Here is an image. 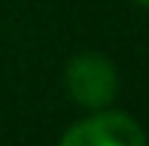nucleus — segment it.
Listing matches in <instances>:
<instances>
[{"instance_id": "nucleus-1", "label": "nucleus", "mask_w": 149, "mask_h": 146, "mask_svg": "<svg viewBox=\"0 0 149 146\" xmlns=\"http://www.w3.org/2000/svg\"><path fill=\"white\" fill-rule=\"evenodd\" d=\"M64 82L73 101L91 110L113 104V97L119 95V73L110 58L97 55V52H82V55L70 58Z\"/></svg>"}, {"instance_id": "nucleus-2", "label": "nucleus", "mask_w": 149, "mask_h": 146, "mask_svg": "<svg viewBox=\"0 0 149 146\" xmlns=\"http://www.w3.org/2000/svg\"><path fill=\"white\" fill-rule=\"evenodd\" d=\"M61 146H146V134L128 113H97L70 125Z\"/></svg>"}, {"instance_id": "nucleus-3", "label": "nucleus", "mask_w": 149, "mask_h": 146, "mask_svg": "<svg viewBox=\"0 0 149 146\" xmlns=\"http://www.w3.org/2000/svg\"><path fill=\"white\" fill-rule=\"evenodd\" d=\"M137 3H140V6H149V0H137Z\"/></svg>"}]
</instances>
